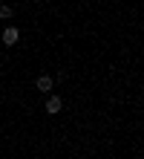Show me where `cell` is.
<instances>
[{
  "label": "cell",
  "instance_id": "cell-1",
  "mask_svg": "<svg viewBox=\"0 0 144 159\" xmlns=\"http://www.w3.org/2000/svg\"><path fill=\"white\" fill-rule=\"evenodd\" d=\"M61 110H63V101H61V96H49V98H46V113H49V116L61 113Z\"/></svg>",
  "mask_w": 144,
  "mask_h": 159
},
{
  "label": "cell",
  "instance_id": "cell-2",
  "mask_svg": "<svg viewBox=\"0 0 144 159\" xmlns=\"http://www.w3.org/2000/svg\"><path fill=\"white\" fill-rule=\"evenodd\" d=\"M17 38H20L17 26H6V29H3V43H6V46H15V43H17Z\"/></svg>",
  "mask_w": 144,
  "mask_h": 159
},
{
  "label": "cell",
  "instance_id": "cell-3",
  "mask_svg": "<svg viewBox=\"0 0 144 159\" xmlns=\"http://www.w3.org/2000/svg\"><path fill=\"white\" fill-rule=\"evenodd\" d=\"M52 84H55V78H52V75H37L35 87L41 90V93H49V90H52Z\"/></svg>",
  "mask_w": 144,
  "mask_h": 159
},
{
  "label": "cell",
  "instance_id": "cell-4",
  "mask_svg": "<svg viewBox=\"0 0 144 159\" xmlns=\"http://www.w3.org/2000/svg\"><path fill=\"white\" fill-rule=\"evenodd\" d=\"M12 15H15V9H12V6H0V17H3V20H9Z\"/></svg>",
  "mask_w": 144,
  "mask_h": 159
}]
</instances>
